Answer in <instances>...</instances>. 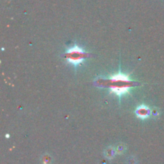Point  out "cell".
<instances>
[{"instance_id": "6da1fadb", "label": "cell", "mask_w": 164, "mask_h": 164, "mask_svg": "<svg viewBox=\"0 0 164 164\" xmlns=\"http://www.w3.org/2000/svg\"><path fill=\"white\" fill-rule=\"evenodd\" d=\"M65 56L69 63L77 67L82 63L86 58L89 56V54L85 51L82 48L79 47L78 45H75L67 51Z\"/></svg>"}, {"instance_id": "7a4b0ae2", "label": "cell", "mask_w": 164, "mask_h": 164, "mask_svg": "<svg viewBox=\"0 0 164 164\" xmlns=\"http://www.w3.org/2000/svg\"><path fill=\"white\" fill-rule=\"evenodd\" d=\"M135 112L136 116L140 119H147L151 115L150 109L147 106L144 105V104L138 106V107L135 109Z\"/></svg>"}, {"instance_id": "3957f363", "label": "cell", "mask_w": 164, "mask_h": 164, "mask_svg": "<svg viewBox=\"0 0 164 164\" xmlns=\"http://www.w3.org/2000/svg\"><path fill=\"white\" fill-rule=\"evenodd\" d=\"M131 88V85H123V86H110V93L116 94L118 96L122 97L130 92Z\"/></svg>"}, {"instance_id": "277c9868", "label": "cell", "mask_w": 164, "mask_h": 164, "mask_svg": "<svg viewBox=\"0 0 164 164\" xmlns=\"http://www.w3.org/2000/svg\"><path fill=\"white\" fill-rule=\"evenodd\" d=\"M104 156H105L107 159H113L115 158V155H117V152H116V150H115V147L113 146H109L107 147L104 150Z\"/></svg>"}, {"instance_id": "5b68a950", "label": "cell", "mask_w": 164, "mask_h": 164, "mask_svg": "<svg viewBox=\"0 0 164 164\" xmlns=\"http://www.w3.org/2000/svg\"><path fill=\"white\" fill-rule=\"evenodd\" d=\"M115 147L118 155L123 154L126 151V150H127V146H126V144L124 143H118L115 145Z\"/></svg>"}, {"instance_id": "8992f818", "label": "cell", "mask_w": 164, "mask_h": 164, "mask_svg": "<svg viewBox=\"0 0 164 164\" xmlns=\"http://www.w3.org/2000/svg\"><path fill=\"white\" fill-rule=\"evenodd\" d=\"M41 162L42 164H51L53 162V158L49 154H44L41 157Z\"/></svg>"}, {"instance_id": "52a82bcc", "label": "cell", "mask_w": 164, "mask_h": 164, "mask_svg": "<svg viewBox=\"0 0 164 164\" xmlns=\"http://www.w3.org/2000/svg\"><path fill=\"white\" fill-rule=\"evenodd\" d=\"M150 113H151V115L153 116V118L157 119V118L159 117L161 111H160V110L158 107H154L150 110Z\"/></svg>"}, {"instance_id": "ba28073f", "label": "cell", "mask_w": 164, "mask_h": 164, "mask_svg": "<svg viewBox=\"0 0 164 164\" xmlns=\"http://www.w3.org/2000/svg\"><path fill=\"white\" fill-rule=\"evenodd\" d=\"M126 164H138V159L135 156L131 155L130 157H128L126 160Z\"/></svg>"}]
</instances>
